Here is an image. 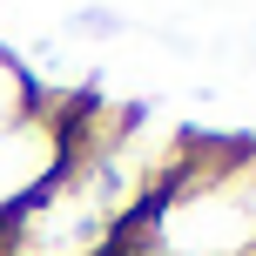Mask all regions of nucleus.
I'll use <instances>...</instances> for the list:
<instances>
[{
    "mask_svg": "<svg viewBox=\"0 0 256 256\" xmlns=\"http://www.w3.org/2000/svg\"><path fill=\"white\" fill-rule=\"evenodd\" d=\"M74 128H81V102H40L27 122L0 128V243L7 230L54 189V176L74 155Z\"/></svg>",
    "mask_w": 256,
    "mask_h": 256,
    "instance_id": "1",
    "label": "nucleus"
},
{
    "mask_svg": "<svg viewBox=\"0 0 256 256\" xmlns=\"http://www.w3.org/2000/svg\"><path fill=\"white\" fill-rule=\"evenodd\" d=\"M40 108V88H34V74H27L14 54H0V128H14V122H27Z\"/></svg>",
    "mask_w": 256,
    "mask_h": 256,
    "instance_id": "2",
    "label": "nucleus"
}]
</instances>
